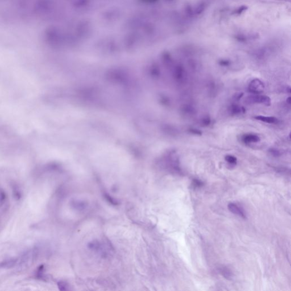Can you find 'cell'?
<instances>
[{"mask_svg":"<svg viewBox=\"0 0 291 291\" xmlns=\"http://www.w3.org/2000/svg\"><path fill=\"white\" fill-rule=\"evenodd\" d=\"M39 250L37 247H34L28 249L21 255V257L18 258V270H24L31 266L37 260L38 256Z\"/></svg>","mask_w":291,"mask_h":291,"instance_id":"6da1fadb","label":"cell"},{"mask_svg":"<svg viewBox=\"0 0 291 291\" xmlns=\"http://www.w3.org/2000/svg\"><path fill=\"white\" fill-rule=\"evenodd\" d=\"M247 103L249 104H262L266 106H270L271 104V100L270 98L265 95L254 94L250 95L246 98Z\"/></svg>","mask_w":291,"mask_h":291,"instance_id":"7a4b0ae2","label":"cell"},{"mask_svg":"<svg viewBox=\"0 0 291 291\" xmlns=\"http://www.w3.org/2000/svg\"><path fill=\"white\" fill-rule=\"evenodd\" d=\"M248 90L251 93L254 94L262 93L264 90V85L261 80L255 79L250 83Z\"/></svg>","mask_w":291,"mask_h":291,"instance_id":"3957f363","label":"cell"},{"mask_svg":"<svg viewBox=\"0 0 291 291\" xmlns=\"http://www.w3.org/2000/svg\"><path fill=\"white\" fill-rule=\"evenodd\" d=\"M174 77L179 83H183L186 79V72L181 65H177L174 69Z\"/></svg>","mask_w":291,"mask_h":291,"instance_id":"277c9868","label":"cell"},{"mask_svg":"<svg viewBox=\"0 0 291 291\" xmlns=\"http://www.w3.org/2000/svg\"><path fill=\"white\" fill-rule=\"evenodd\" d=\"M228 208L229 211L232 213L238 215L240 217L243 219L247 218L246 212L243 210V209L239 206V205L234 203H230L228 205Z\"/></svg>","mask_w":291,"mask_h":291,"instance_id":"5b68a950","label":"cell"},{"mask_svg":"<svg viewBox=\"0 0 291 291\" xmlns=\"http://www.w3.org/2000/svg\"><path fill=\"white\" fill-rule=\"evenodd\" d=\"M18 258H11L0 262L1 269H11L16 267L17 265Z\"/></svg>","mask_w":291,"mask_h":291,"instance_id":"8992f818","label":"cell"},{"mask_svg":"<svg viewBox=\"0 0 291 291\" xmlns=\"http://www.w3.org/2000/svg\"><path fill=\"white\" fill-rule=\"evenodd\" d=\"M242 141L245 144L255 143L259 142L260 138L254 134H246L242 137Z\"/></svg>","mask_w":291,"mask_h":291,"instance_id":"52a82bcc","label":"cell"},{"mask_svg":"<svg viewBox=\"0 0 291 291\" xmlns=\"http://www.w3.org/2000/svg\"><path fill=\"white\" fill-rule=\"evenodd\" d=\"M11 188L12 190V194L14 199L16 201H20L22 198V191L18 184L13 183L11 184Z\"/></svg>","mask_w":291,"mask_h":291,"instance_id":"ba28073f","label":"cell"},{"mask_svg":"<svg viewBox=\"0 0 291 291\" xmlns=\"http://www.w3.org/2000/svg\"><path fill=\"white\" fill-rule=\"evenodd\" d=\"M254 118L258 120V121H260L263 122L265 123L270 124H277L279 122V119L276 117H267V116H263V115H257L256 117H255Z\"/></svg>","mask_w":291,"mask_h":291,"instance_id":"9c48e42d","label":"cell"},{"mask_svg":"<svg viewBox=\"0 0 291 291\" xmlns=\"http://www.w3.org/2000/svg\"><path fill=\"white\" fill-rule=\"evenodd\" d=\"M45 265L42 264V265H40L37 269L36 270V272H35V277L38 279H39V280H46V276L45 274Z\"/></svg>","mask_w":291,"mask_h":291,"instance_id":"30bf717a","label":"cell"},{"mask_svg":"<svg viewBox=\"0 0 291 291\" xmlns=\"http://www.w3.org/2000/svg\"><path fill=\"white\" fill-rule=\"evenodd\" d=\"M246 109L243 106H241L237 104H232L230 107V112L232 115H238L241 113H245L246 112Z\"/></svg>","mask_w":291,"mask_h":291,"instance_id":"8fae6325","label":"cell"},{"mask_svg":"<svg viewBox=\"0 0 291 291\" xmlns=\"http://www.w3.org/2000/svg\"><path fill=\"white\" fill-rule=\"evenodd\" d=\"M206 5L205 2L201 1L198 2L196 7L193 9V11L194 15H200L204 11L205 9H206Z\"/></svg>","mask_w":291,"mask_h":291,"instance_id":"7c38bea8","label":"cell"},{"mask_svg":"<svg viewBox=\"0 0 291 291\" xmlns=\"http://www.w3.org/2000/svg\"><path fill=\"white\" fill-rule=\"evenodd\" d=\"M219 272L224 277H225L226 279H230L232 278V272L228 267L223 266V267L219 268Z\"/></svg>","mask_w":291,"mask_h":291,"instance_id":"4fadbf2b","label":"cell"},{"mask_svg":"<svg viewBox=\"0 0 291 291\" xmlns=\"http://www.w3.org/2000/svg\"><path fill=\"white\" fill-rule=\"evenodd\" d=\"M183 112L184 115H193L195 113V109L191 105H185L183 107Z\"/></svg>","mask_w":291,"mask_h":291,"instance_id":"5bb4252c","label":"cell"},{"mask_svg":"<svg viewBox=\"0 0 291 291\" xmlns=\"http://www.w3.org/2000/svg\"><path fill=\"white\" fill-rule=\"evenodd\" d=\"M226 162L231 164V165H236L237 162V159L234 156L231 155H228L225 158Z\"/></svg>","mask_w":291,"mask_h":291,"instance_id":"9a60e30c","label":"cell"},{"mask_svg":"<svg viewBox=\"0 0 291 291\" xmlns=\"http://www.w3.org/2000/svg\"><path fill=\"white\" fill-rule=\"evenodd\" d=\"M247 8H248L247 7H246L245 5H242L241 7H238L237 9H236L233 11L232 14L236 15H239L242 14L245 11H246L247 9Z\"/></svg>","mask_w":291,"mask_h":291,"instance_id":"2e32d148","label":"cell"},{"mask_svg":"<svg viewBox=\"0 0 291 291\" xmlns=\"http://www.w3.org/2000/svg\"><path fill=\"white\" fill-rule=\"evenodd\" d=\"M204 185V183L201 181V180H198V179H194L192 181V187L194 188L195 189L196 188H201V187H202Z\"/></svg>","mask_w":291,"mask_h":291,"instance_id":"e0dca14e","label":"cell"},{"mask_svg":"<svg viewBox=\"0 0 291 291\" xmlns=\"http://www.w3.org/2000/svg\"><path fill=\"white\" fill-rule=\"evenodd\" d=\"M211 118H210V117L206 116L202 118L201 120V124L202 126H208L211 125Z\"/></svg>","mask_w":291,"mask_h":291,"instance_id":"ac0fdd59","label":"cell"},{"mask_svg":"<svg viewBox=\"0 0 291 291\" xmlns=\"http://www.w3.org/2000/svg\"><path fill=\"white\" fill-rule=\"evenodd\" d=\"M6 198H7V196H6L5 192L2 188H0V206L4 204V202L6 200Z\"/></svg>","mask_w":291,"mask_h":291,"instance_id":"d6986e66","label":"cell"},{"mask_svg":"<svg viewBox=\"0 0 291 291\" xmlns=\"http://www.w3.org/2000/svg\"><path fill=\"white\" fill-rule=\"evenodd\" d=\"M269 152L272 156L275 157H279L281 155L280 151L279 150L272 148L269 150Z\"/></svg>","mask_w":291,"mask_h":291,"instance_id":"ffe728a7","label":"cell"},{"mask_svg":"<svg viewBox=\"0 0 291 291\" xmlns=\"http://www.w3.org/2000/svg\"><path fill=\"white\" fill-rule=\"evenodd\" d=\"M219 64L222 67H228L230 65V61L227 59H221L218 62Z\"/></svg>","mask_w":291,"mask_h":291,"instance_id":"44dd1931","label":"cell"},{"mask_svg":"<svg viewBox=\"0 0 291 291\" xmlns=\"http://www.w3.org/2000/svg\"><path fill=\"white\" fill-rule=\"evenodd\" d=\"M188 132H191L194 135H201L202 134V132L198 130L197 128H191L188 130Z\"/></svg>","mask_w":291,"mask_h":291,"instance_id":"7402d4cb","label":"cell"},{"mask_svg":"<svg viewBox=\"0 0 291 291\" xmlns=\"http://www.w3.org/2000/svg\"><path fill=\"white\" fill-rule=\"evenodd\" d=\"M243 93H239L237 94L236 96H235L236 100L239 101L243 97Z\"/></svg>","mask_w":291,"mask_h":291,"instance_id":"603a6c76","label":"cell"},{"mask_svg":"<svg viewBox=\"0 0 291 291\" xmlns=\"http://www.w3.org/2000/svg\"><path fill=\"white\" fill-rule=\"evenodd\" d=\"M286 102H287L288 104H289V105H290V104H291V97H288L287 99V100H286Z\"/></svg>","mask_w":291,"mask_h":291,"instance_id":"cb8c5ba5","label":"cell"},{"mask_svg":"<svg viewBox=\"0 0 291 291\" xmlns=\"http://www.w3.org/2000/svg\"><path fill=\"white\" fill-rule=\"evenodd\" d=\"M171 1H172V0H171Z\"/></svg>","mask_w":291,"mask_h":291,"instance_id":"d4e9b609","label":"cell"}]
</instances>
